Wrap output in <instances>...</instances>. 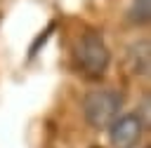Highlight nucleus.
<instances>
[{
	"label": "nucleus",
	"instance_id": "nucleus-2",
	"mask_svg": "<svg viewBox=\"0 0 151 148\" xmlns=\"http://www.w3.org/2000/svg\"><path fill=\"white\" fill-rule=\"evenodd\" d=\"M109 47L104 42V35L99 31H87L83 33L80 42H78V61L83 66V70L92 78L104 75L106 66H109Z\"/></svg>",
	"mask_w": 151,
	"mask_h": 148
},
{
	"label": "nucleus",
	"instance_id": "nucleus-1",
	"mask_svg": "<svg viewBox=\"0 0 151 148\" xmlns=\"http://www.w3.org/2000/svg\"><path fill=\"white\" fill-rule=\"evenodd\" d=\"M123 108V94L118 89H94L85 96L83 101V113H85V120L94 127V129H104L109 127L118 113Z\"/></svg>",
	"mask_w": 151,
	"mask_h": 148
},
{
	"label": "nucleus",
	"instance_id": "nucleus-4",
	"mask_svg": "<svg viewBox=\"0 0 151 148\" xmlns=\"http://www.w3.org/2000/svg\"><path fill=\"white\" fill-rule=\"evenodd\" d=\"M127 61H130L132 73L146 75V73H149V40L134 42V45L130 47V52H127Z\"/></svg>",
	"mask_w": 151,
	"mask_h": 148
},
{
	"label": "nucleus",
	"instance_id": "nucleus-3",
	"mask_svg": "<svg viewBox=\"0 0 151 148\" xmlns=\"http://www.w3.org/2000/svg\"><path fill=\"white\" fill-rule=\"evenodd\" d=\"M142 132H144V122L137 113L120 115L109 125V139L116 148H134L142 139Z\"/></svg>",
	"mask_w": 151,
	"mask_h": 148
},
{
	"label": "nucleus",
	"instance_id": "nucleus-5",
	"mask_svg": "<svg viewBox=\"0 0 151 148\" xmlns=\"http://www.w3.org/2000/svg\"><path fill=\"white\" fill-rule=\"evenodd\" d=\"M151 0H132V7H130V21L132 23H146L149 16H151Z\"/></svg>",
	"mask_w": 151,
	"mask_h": 148
},
{
	"label": "nucleus",
	"instance_id": "nucleus-6",
	"mask_svg": "<svg viewBox=\"0 0 151 148\" xmlns=\"http://www.w3.org/2000/svg\"><path fill=\"white\" fill-rule=\"evenodd\" d=\"M94 148H99V146H94Z\"/></svg>",
	"mask_w": 151,
	"mask_h": 148
}]
</instances>
